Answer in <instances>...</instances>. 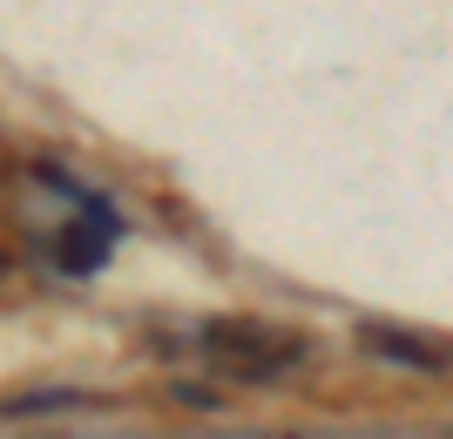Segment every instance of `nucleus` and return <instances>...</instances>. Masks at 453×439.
Masks as SVG:
<instances>
[{"label": "nucleus", "instance_id": "nucleus-1", "mask_svg": "<svg viewBox=\"0 0 453 439\" xmlns=\"http://www.w3.org/2000/svg\"><path fill=\"white\" fill-rule=\"evenodd\" d=\"M196 352H203L210 372L244 379V385H271V379H284V372H298L311 359V344L298 331L271 325V318H210L196 331Z\"/></svg>", "mask_w": 453, "mask_h": 439}, {"label": "nucleus", "instance_id": "nucleus-2", "mask_svg": "<svg viewBox=\"0 0 453 439\" xmlns=\"http://www.w3.org/2000/svg\"><path fill=\"white\" fill-rule=\"evenodd\" d=\"M365 344H372V352H386V359H399V365H453V344L413 338V331H386V325H372V331H365Z\"/></svg>", "mask_w": 453, "mask_h": 439}]
</instances>
